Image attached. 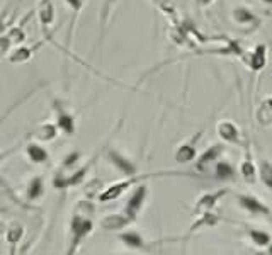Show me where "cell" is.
Returning a JSON list of instances; mask_svg holds the SVG:
<instances>
[{
  "label": "cell",
  "mask_w": 272,
  "mask_h": 255,
  "mask_svg": "<svg viewBox=\"0 0 272 255\" xmlns=\"http://www.w3.org/2000/svg\"><path fill=\"white\" fill-rule=\"evenodd\" d=\"M94 213H96V208H94L90 199H83V201H78L75 204V210L68 225L70 243L67 253L72 255L77 252L83 240L92 233L94 226H96L94 225Z\"/></svg>",
  "instance_id": "1"
},
{
  "label": "cell",
  "mask_w": 272,
  "mask_h": 255,
  "mask_svg": "<svg viewBox=\"0 0 272 255\" xmlns=\"http://www.w3.org/2000/svg\"><path fill=\"white\" fill-rule=\"evenodd\" d=\"M163 175H191V174H187V172H155V174H143V175L134 174L126 180H121V182H116V184L109 185L107 189H102V191L99 192V196H97V199H99L101 202L114 201V199L123 196L131 185L138 184L140 180H147L150 177H163Z\"/></svg>",
  "instance_id": "2"
},
{
  "label": "cell",
  "mask_w": 272,
  "mask_h": 255,
  "mask_svg": "<svg viewBox=\"0 0 272 255\" xmlns=\"http://www.w3.org/2000/svg\"><path fill=\"white\" fill-rule=\"evenodd\" d=\"M104 157H106V160L118 170V172L124 175V177H131V175L138 174V167H136L134 162L129 160L124 153L114 150V148H107Z\"/></svg>",
  "instance_id": "3"
},
{
  "label": "cell",
  "mask_w": 272,
  "mask_h": 255,
  "mask_svg": "<svg viewBox=\"0 0 272 255\" xmlns=\"http://www.w3.org/2000/svg\"><path fill=\"white\" fill-rule=\"evenodd\" d=\"M148 196V185L147 184H140L138 187L134 189V192L131 194V197L126 202L124 208V215L129 218L131 221H136L140 216V213L143 210V204L147 201Z\"/></svg>",
  "instance_id": "4"
},
{
  "label": "cell",
  "mask_w": 272,
  "mask_h": 255,
  "mask_svg": "<svg viewBox=\"0 0 272 255\" xmlns=\"http://www.w3.org/2000/svg\"><path fill=\"white\" fill-rule=\"evenodd\" d=\"M56 114V126H58L60 131H63L65 134H73L75 133V118L70 111L65 108L63 102L53 100L51 102Z\"/></svg>",
  "instance_id": "5"
},
{
  "label": "cell",
  "mask_w": 272,
  "mask_h": 255,
  "mask_svg": "<svg viewBox=\"0 0 272 255\" xmlns=\"http://www.w3.org/2000/svg\"><path fill=\"white\" fill-rule=\"evenodd\" d=\"M237 202L238 206L242 208L243 211L250 213V215H257V216H270V208L259 201L254 196H248V194H238L237 196Z\"/></svg>",
  "instance_id": "6"
},
{
  "label": "cell",
  "mask_w": 272,
  "mask_h": 255,
  "mask_svg": "<svg viewBox=\"0 0 272 255\" xmlns=\"http://www.w3.org/2000/svg\"><path fill=\"white\" fill-rule=\"evenodd\" d=\"M37 19L43 27V32L48 39H51V26L55 24V6L51 0H41L37 6Z\"/></svg>",
  "instance_id": "7"
},
{
  "label": "cell",
  "mask_w": 272,
  "mask_h": 255,
  "mask_svg": "<svg viewBox=\"0 0 272 255\" xmlns=\"http://www.w3.org/2000/svg\"><path fill=\"white\" fill-rule=\"evenodd\" d=\"M243 63H245L252 72L264 70V67L267 65V46L259 44L257 48L252 49L250 53H245L243 55Z\"/></svg>",
  "instance_id": "8"
},
{
  "label": "cell",
  "mask_w": 272,
  "mask_h": 255,
  "mask_svg": "<svg viewBox=\"0 0 272 255\" xmlns=\"http://www.w3.org/2000/svg\"><path fill=\"white\" fill-rule=\"evenodd\" d=\"M218 136L221 138L223 141L226 143H233V145H242V136H240V129L233 121H228V119H224V121L218 123Z\"/></svg>",
  "instance_id": "9"
},
{
  "label": "cell",
  "mask_w": 272,
  "mask_h": 255,
  "mask_svg": "<svg viewBox=\"0 0 272 255\" xmlns=\"http://www.w3.org/2000/svg\"><path fill=\"white\" fill-rule=\"evenodd\" d=\"M131 223H133V221H131L124 213H114V215H107L102 218L101 228L106 231H121Z\"/></svg>",
  "instance_id": "10"
},
{
  "label": "cell",
  "mask_w": 272,
  "mask_h": 255,
  "mask_svg": "<svg viewBox=\"0 0 272 255\" xmlns=\"http://www.w3.org/2000/svg\"><path fill=\"white\" fill-rule=\"evenodd\" d=\"M226 192H228L226 189H221V191H216V192L203 194V196L196 201L194 211L198 213V215H201V213H204V211H213L214 208H216L218 201H219V199H223Z\"/></svg>",
  "instance_id": "11"
},
{
  "label": "cell",
  "mask_w": 272,
  "mask_h": 255,
  "mask_svg": "<svg viewBox=\"0 0 272 255\" xmlns=\"http://www.w3.org/2000/svg\"><path fill=\"white\" fill-rule=\"evenodd\" d=\"M44 177L43 175H34L29 182H27V187H26V199L31 202H36L39 201L41 197L44 196Z\"/></svg>",
  "instance_id": "12"
},
{
  "label": "cell",
  "mask_w": 272,
  "mask_h": 255,
  "mask_svg": "<svg viewBox=\"0 0 272 255\" xmlns=\"http://www.w3.org/2000/svg\"><path fill=\"white\" fill-rule=\"evenodd\" d=\"M24 233H26L24 226H22L21 223H17V221H14V223L6 226V231H4V235H6V240H7L9 247H11V253L16 252L19 242L24 238Z\"/></svg>",
  "instance_id": "13"
},
{
  "label": "cell",
  "mask_w": 272,
  "mask_h": 255,
  "mask_svg": "<svg viewBox=\"0 0 272 255\" xmlns=\"http://www.w3.org/2000/svg\"><path fill=\"white\" fill-rule=\"evenodd\" d=\"M118 238H119V242H123L128 248L147 250V242H145L143 236L134 230H128V231L121 230V235L118 236Z\"/></svg>",
  "instance_id": "14"
},
{
  "label": "cell",
  "mask_w": 272,
  "mask_h": 255,
  "mask_svg": "<svg viewBox=\"0 0 272 255\" xmlns=\"http://www.w3.org/2000/svg\"><path fill=\"white\" fill-rule=\"evenodd\" d=\"M232 16H233V21H235L237 24L247 27V29H250V27H255L257 24H259L255 14L252 12L250 9H247V7H237L235 11H233Z\"/></svg>",
  "instance_id": "15"
},
{
  "label": "cell",
  "mask_w": 272,
  "mask_h": 255,
  "mask_svg": "<svg viewBox=\"0 0 272 255\" xmlns=\"http://www.w3.org/2000/svg\"><path fill=\"white\" fill-rule=\"evenodd\" d=\"M221 151H223V145H211L208 150L199 157L198 162H196V169H198V172H203L209 164L216 162L218 157L221 155Z\"/></svg>",
  "instance_id": "16"
},
{
  "label": "cell",
  "mask_w": 272,
  "mask_h": 255,
  "mask_svg": "<svg viewBox=\"0 0 272 255\" xmlns=\"http://www.w3.org/2000/svg\"><path fill=\"white\" fill-rule=\"evenodd\" d=\"M255 119L262 128H269L272 124V100H270V97H265V99L259 104L257 113H255Z\"/></svg>",
  "instance_id": "17"
},
{
  "label": "cell",
  "mask_w": 272,
  "mask_h": 255,
  "mask_svg": "<svg viewBox=\"0 0 272 255\" xmlns=\"http://www.w3.org/2000/svg\"><path fill=\"white\" fill-rule=\"evenodd\" d=\"M37 49V46H17V48L11 49V53H9V63H26L29 62L32 58V55H34V51Z\"/></svg>",
  "instance_id": "18"
},
{
  "label": "cell",
  "mask_w": 272,
  "mask_h": 255,
  "mask_svg": "<svg viewBox=\"0 0 272 255\" xmlns=\"http://www.w3.org/2000/svg\"><path fill=\"white\" fill-rule=\"evenodd\" d=\"M27 159H29L32 164H44L48 162V150L44 146H41L39 143H29L26 148Z\"/></svg>",
  "instance_id": "19"
},
{
  "label": "cell",
  "mask_w": 272,
  "mask_h": 255,
  "mask_svg": "<svg viewBox=\"0 0 272 255\" xmlns=\"http://www.w3.org/2000/svg\"><path fill=\"white\" fill-rule=\"evenodd\" d=\"M56 134H58V126H56V123H44L32 133V136H34L37 141H51L56 138Z\"/></svg>",
  "instance_id": "20"
},
{
  "label": "cell",
  "mask_w": 272,
  "mask_h": 255,
  "mask_svg": "<svg viewBox=\"0 0 272 255\" xmlns=\"http://www.w3.org/2000/svg\"><path fill=\"white\" fill-rule=\"evenodd\" d=\"M248 238H250V242L255 245V247L259 248H265L269 247L272 238H270V233L269 231H264V230H259V228H252L247 231Z\"/></svg>",
  "instance_id": "21"
},
{
  "label": "cell",
  "mask_w": 272,
  "mask_h": 255,
  "mask_svg": "<svg viewBox=\"0 0 272 255\" xmlns=\"http://www.w3.org/2000/svg\"><path fill=\"white\" fill-rule=\"evenodd\" d=\"M196 146L194 145H189V143H184V145H180L177 148L175 155H173V159H175L177 164H191L192 160L196 159Z\"/></svg>",
  "instance_id": "22"
},
{
  "label": "cell",
  "mask_w": 272,
  "mask_h": 255,
  "mask_svg": "<svg viewBox=\"0 0 272 255\" xmlns=\"http://www.w3.org/2000/svg\"><path fill=\"white\" fill-rule=\"evenodd\" d=\"M218 221H219V216L214 215L213 211H204V213H201L199 220L191 226L189 233H192V231H198L199 228H203V226H214V225H218Z\"/></svg>",
  "instance_id": "23"
},
{
  "label": "cell",
  "mask_w": 272,
  "mask_h": 255,
  "mask_svg": "<svg viewBox=\"0 0 272 255\" xmlns=\"http://www.w3.org/2000/svg\"><path fill=\"white\" fill-rule=\"evenodd\" d=\"M214 177L219 180H228L235 177V169L228 162H216L214 164Z\"/></svg>",
  "instance_id": "24"
},
{
  "label": "cell",
  "mask_w": 272,
  "mask_h": 255,
  "mask_svg": "<svg viewBox=\"0 0 272 255\" xmlns=\"http://www.w3.org/2000/svg\"><path fill=\"white\" fill-rule=\"evenodd\" d=\"M240 174L248 184H254L257 180V167H255L254 162H252L250 159L243 160L240 164Z\"/></svg>",
  "instance_id": "25"
},
{
  "label": "cell",
  "mask_w": 272,
  "mask_h": 255,
  "mask_svg": "<svg viewBox=\"0 0 272 255\" xmlns=\"http://www.w3.org/2000/svg\"><path fill=\"white\" fill-rule=\"evenodd\" d=\"M259 177L262 182L265 184L267 189H272V165L269 160H262L259 165V170H257Z\"/></svg>",
  "instance_id": "26"
},
{
  "label": "cell",
  "mask_w": 272,
  "mask_h": 255,
  "mask_svg": "<svg viewBox=\"0 0 272 255\" xmlns=\"http://www.w3.org/2000/svg\"><path fill=\"white\" fill-rule=\"evenodd\" d=\"M83 2L85 0H65V4L72 9V14H73V17H72V24H70V31L73 32V29H75V22H77V16L80 14V11H82V7H83Z\"/></svg>",
  "instance_id": "27"
},
{
  "label": "cell",
  "mask_w": 272,
  "mask_h": 255,
  "mask_svg": "<svg viewBox=\"0 0 272 255\" xmlns=\"http://www.w3.org/2000/svg\"><path fill=\"white\" fill-rule=\"evenodd\" d=\"M6 36L9 38V41L12 43V46L22 44L26 41V32L22 31V27H12V29H9V32Z\"/></svg>",
  "instance_id": "28"
},
{
  "label": "cell",
  "mask_w": 272,
  "mask_h": 255,
  "mask_svg": "<svg viewBox=\"0 0 272 255\" xmlns=\"http://www.w3.org/2000/svg\"><path fill=\"white\" fill-rule=\"evenodd\" d=\"M101 191H102V182H101L99 179H94V180H90V182L85 185V194H87L88 199L99 196Z\"/></svg>",
  "instance_id": "29"
},
{
  "label": "cell",
  "mask_w": 272,
  "mask_h": 255,
  "mask_svg": "<svg viewBox=\"0 0 272 255\" xmlns=\"http://www.w3.org/2000/svg\"><path fill=\"white\" fill-rule=\"evenodd\" d=\"M114 2H116V0H104V4H102V9H101V26H102V29H104L106 22H107V19H109V12H111L112 6H114Z\"/></svg>",
  "instance_id": "30"
},
{
  "label": "cell",
  "mask_w": 272,
  "mask_h": 255,
  "mask_svg": "<svg viewBox=\"0 0 272 255\" xmlns=\"http://www.w3.org/2000/svg\"><path fill=\"white\" fill-rule=\"evenodd\" d=\"M78 160H80V153H78V151L68 153V155L65 157L63 162H62V169H68V167H73Z\"/></svg>",
  "instance_id": "31"
},
{
  "label": "cell",
  "mask_w": 272,
  "mask_h": 255,
  "mask_svg": "<svg viewBox=\"0 0 272 255\" xmlns=\"http://www.w3.org/2000/svg\"><path fill=\"white\" fill-rule=\"evenodd\" d=\"M11 49H12V43L9 41L7 36L6 34L0 36V55H7Z\"/></svg>",
  "instance_id": "32"
},
{
  "label": "cell",
  "mask_w": 272,
  "mask_h": 255,
  "mask_svg": "<svg viewBox=\"0 0 272 255\" xmlns=\"http://www.w3.org/2000/svg\"><path fill=\"white\" fill-rule=\"evenodd\" d=\"M198 2L201 4V6H211V4H213L214 0H198Z\"/></svg>",
  "instance_id": "33"
},
{
  "label": "cell",
  "mask_w": 272,
  "mask_h": 255,
  "mask_svg": "<svg viewBox=\"0 0 272 255\" xmlns=\"http://www.w3.org/2000/svg\"><path fill=\"white\" fill-rule=\"evenodd\" d=\"M6 223H4V220H0V235H4V231H6Z\"/></svg>",
  "instance_id": "34"
},
{
  "label": "cell",
  "mask_w": 272,
  "mask_h": 255,
  "mask_svg": "<svg viewBox=\"0 0 272 255\" xmlns=\"http://www.w3.org/2000/svg\"><path fill=\"white\" fill-rule=\"evenodd\" d=\"M262 2H264V4H270L272 0H262Z\"/></svg>",
  "instance_id": "35"
},
{
  "label": "cell",
  "mask_w": 272,
  "mask_h": 255,
  "mask_svg": "<svg viewBox=\"0 0 272 255\" xmlns=\"http://www.w3.org/2000/svg\"><path fill=\"white\" fill-rule=\"evenodd\" d=\"M4 159V155H0V160H2Z\"/></svg>",
  "instance_id": "36"
}]
</instances>
